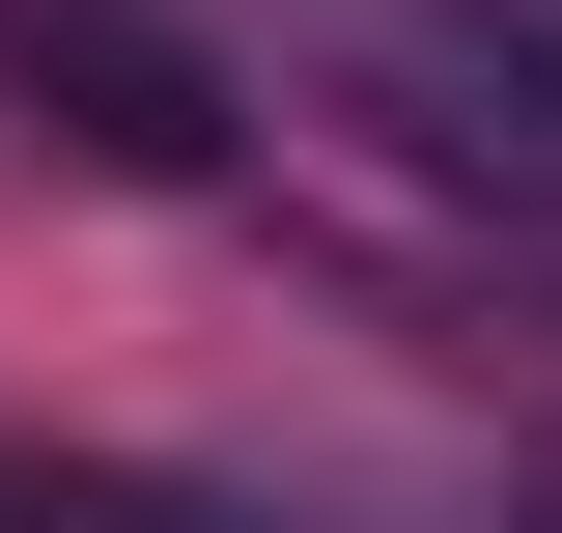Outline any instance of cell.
I'll return each mask as SVG.
<instances>
[{
  "label": "cell",
  "instance_id": "7a4b0ae2",
  "mask_svg": "<svg viewBox=\"0 0 562 533\" xmlns=\"http://www.w3.org/2000/svg\"><path fill=\"white\" fill-rule=\"evenodd\" d=\"M394 84H422V169H506V197H562V0H450V29H394Z\"/></svg>",
  "mask_w": 562,
  "mask_h": 533
},
{
  "label": "cell",
  "instance_id": "6da1fadb",
  "mask_svg": "<svg viewBox=\"0 0 562 533\" xmlns=\"http://www.w3.org/2000/svg\"><path fill=\"white\" fill-rule=\"evenodd\" d=\"M0 84H29V140L113 169V197H198L225 140H254V84H225L169 0H0Z\"/></svg>",
  "mask_w": 562,
  "mask_h": 533
}]
</instances>
